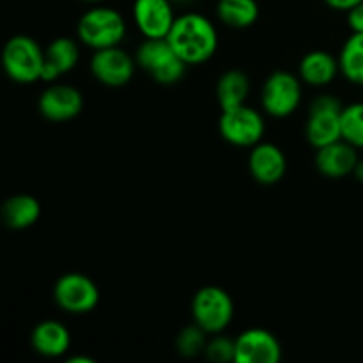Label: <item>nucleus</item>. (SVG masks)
Returning <instances> with one entry per match:
<instances>
[{"mask_svg": "<svg viewBox=\"0 0 363 363\" xmlns=\"http://www.w3.org/2000/svg\"><path fill=\"white\" fill-rule=\"evenodd\" d=\"M167 41L174 52L188 64L197 66L211 59L218 48V34L209 18L199 13H184L176 16Z\"/></svg>", "mask_w": 363, "mask_h": 363, "instance_id": "obj_1", "label": "nucleus"}, {"mask_svg": "<svg viewBox=\"0 0 363 363\" xmlns=\"http://www.w3.org/2000/svg\"><path fill=\"white\" fill-rule=\"evenodd\" d=\"M78 39L92 50L119 46L126 35V21L119 11L98 6L82 14L77 25Z\"/></svg>", "mask_w": 363, "mask_h": 363, "instance_id": "obj_2", "label": "nucleus"}, {"mask_svg": "<svg viewBox=\"0 0 363 363\" xmlns=\"http://www.w3.org/2000/svg\"><path fill=\"white\" fill-rule=\"evenodd\" d=\"M137 66L162 85H174L183 80L188 64L177 55L167 38L145 39L137 50Z\"/></svg>", "mask_w": 363, "mask_h": 363, "instance_id": "obj_3", "label": "nucleus"}, {"mask_svg": "<svg viewBox=\"0 0 363 363\" xmlns=\"http://www.w3.org/2000/svg\"><path fill=\"white\" fill-rule=\"evenodd\" d=\"M45 50L28 35H14L2 50V66L11 80L34 84L41 80Z\"/></svg>", "mask_w": 363, "mask_h": 363, "instance_id": "obj_4", "label": "nucleus"}, {"mask_svg": "<svg viewBox=\"0 0 363 363\" xmlns=\"http://www.w3.org/2000/svg\"><path fill=\"white\" fill-rule=\"evenodd\" d=\"M191 318L208 335H218L234 318L233 298L218 286L202 287L191 300Z\"/></svg>", "mask_w": 363, "mask_h": 363, "instance_id": "obj_5", "label": "nucleus"}, {"mask_svg": "<svg viewBox=\"0 0 363 363\" xmlns=\"http://www.w3.org/2000/svg\"><path fill=\"white\" fill-rule=\"evenodd\" d=\"M342 101L332 94H319L308 106V119L305 124V137L312 147L319 149L340 140V113Z\"/></svg>", "mask_w": 363, "mask_h": 363, "instance_id": "obj_6", "label": "nucleus"}, {"mask_svg": "<svg viewBox=\"0 0 363 363\" xmlns=\"http://www.w3.org/2000/svg\"><path fill=\"white\" fill-rule=\"evenodd\" d=\"M220 135L225 142L236 147H254L262 140L266 131L264 119L255 108L245 105L222 110L218 119Z\"/></svg>", "mask_w": 363, "mask_h": 363, "instance_id": "obj_7", "label": "nucleus"}, {"mask_svg": "<svg viewBox=\"0 0 363 363\" xmlns=\"http://www.w3.org/2000/svg\"><path fill=\"white\" fill-rule=\"evenodd\" d=\"M301 103V80L289 71H275L266 78L261 91V105L272 117H289Z\"/></svg>", "mask_w": 363, "mask_h": 363, "instance_id": "obj_8", "label": "nucleus"}, {"mask_svg": "<svg viewBox=\"0 0 363 363\" xmlns=\"http://www.w3.org/2000/svg\"><path fill=\"white\" fill-rule=\"evenodd\" d=\"M53 298L64 312L87 314L98 307L99 289L84 273H66L55 282Z\"/></svg>", "mask_w": 363, "mask_h": 363, "instance_id": "obj_9", "label": "nucleus"}, {"mask_svg": "<svg viewBox=\"0 0 363 363\" xmlns=\"http://www.w3.org/2000/svg\"><path fill=\"white\" fill-rule=\"evenodd\" d=\"M137 60L119 46L94 50L91 59V73L106 87H124L135 74Z\"/></svg>", "mask_w": 363, "mask_h": 363, "instance_id": "obj_10", "label": "nucleus"}, {"mask_svg": "<svg viewBox=\"0 0 363 363\" xmlns=\"http://www.w3.org/2000/svg\"><path fill=\"white\" fill-rule=\"evenodd\" d=\"M172 4V0H135L133 21L145 39L167 38L176 20Z\"/></svg>", "mask_w": 363, "mask_h": 363, "instance_id": "obj_11", "label": "nucleus"}, {"mask_svg": "<svg viewBox=\"0 0 363 363\" xmlns=\"http://www.w3.org/2000/svg\"><path fill=\"white\" fill-rule=\"evenodd\" d=\"M84 96L77 87L67 84H53L39 98V112L52 123H66L80 116Z\"/></svg>", "mask_w": 363, "mask_h": 363, "instance_id": "obj_12", "label": "nucleus"}, {"mask_svg": "<svg viewBox=\"0 0 363 363\" xmlns=\"http://www.w3.org/2000/svg\"><path fill=\"white\" fill-rule=\"evenodd\" d=\"M282 346L272 332L248 328L236 339V363H279Z\"/></svg>", "mask_w": 363, "mask_h": 363, "instance_id": "obj_13", "label": "nucleus"}, {"mask_svg": "<svg viewBox=\"0 0 363 363\" xmlns=\"http://www.w3.org/2000/svg\"><path fill=\"white\" fill-rule=\"evenodd\" d=\"M248 169L257 183L272 186L286 176V155L277 144L261 140L252 147L250 156H248Z\"/></svg>", "mask_w": 363, "mask_h": 363, "instance_id": "obj_14", "label": "nucleus"}, {"mask_svg": "<svg viewBox=\"0 0 363 363\" xmlns=\"http://www.w3.org/2000/svg\"><path fill=\"white\" fill-rule=\"evenodd\" d=\"M315 167L319 174L330 179H342L351 176L358 163V149L347 144L346 140H337L325 147L315 149Z\"/></svg>", "mask_w": 363, "mask_h": 363, "instance_id": "obj_15", "label": "nucleus"}, {"mask_svg": "<svg viewBox=\"0 0 363 363\" xmlns=\"http://www.w3.org/2000/svg\"><path fill=\"white\" fill-rule=\"evenodd\" d=\"M80 60L78 45L69 38L53 39L45 50V62H43L41 80L53 82L62 74L69 73Z\"/></svg>", "mask_w": 363, "mask_h": 363, "instance_id": "obj_16", "label": "nucleus"}, {"mask_svg": "<svg viewBox=\"0 0 363 363\" xmlns=\"http://www.w3.org/2000/svg\"><path fill=\"white\" fill-rule=\"evenodd\" d=\"M30 342L35 353L43 354L46 358H59L69 350L71 333L62 323L48 319V321H43L35 326L34 332H32Z\"/></svg>", "mask_w": 363, "mask_h": 363, "instance_id": "obj_17", "label": "nucleus"}, {"mask_svg": "<svg viewBox=\"0 0 363 363\" xmlns=\"http://www.w3.org/2000/svg\"><path fill=\"white\" fill-rule=\"evenodd\" d=\"M298 71H300V80L305 84L312 87H326L340 73L339 59L325 50H314L300 60Z\"/></svg>", "mask_w": 363, "mask_h": 363, "instance_id": "obj_18", "label": "nucleus"}, {"mask_svg": "<svg viewBox=\"0 0 363 363\" xmlns=\"http://www.w3.org/2000/svg\"><path fill=\"white\" fill-rule=\"evenodd\" d=\"M39 216H41V204L32 195H13L2 206V220L9 229H28L38 222Z\"/></svg>", "mask_w": 363, "mask_h": 363, "instance_id": "obj_19", "label": "nucleus"}, {"mask_svg": "<svg viewBox=\"0 0 363 363\" xmlns=\"http://www.w3.org/2000/svg\"><path fill=\"white\" fill-rule=\"evenodd\" d=\"M248 92H250V78L240 69L225 71L216 84V99L222 110L245 105Z\"/></svg>", "mask_w": 363, "mask_h": 363, "instance_id": "obj_20", "label": "nucleus"}, {"mask_svg": "<svg viewBox=\"0 0 363 363\" xmlns=\"http://www.w3.org/2000/svg\"><path fill=\"white\" fill-rule=\"evenodd\" d=\"M216 14L230 28H248L257 21V0H218Z\"/></svg>", "mask_w": 363, "mask_h": 363, "instance_id": "obj_21", "label": "nucleus"}, {"mask_svg": "<svg viewBox=\"0 0 363 363\" xmlns=\"http://www.w3.org/2000/svg\"><path fill=\"white\" fill-rule=\"evenodd\" d=\"M340 74L347 82L363 87V34L353 32L339 53Z\"/></svg>", "mask_w": 363, "mask_h": 363, "instance_id": "obj_22", "label": "nucleus"}, {"mask_svg": "<svg viewBox=\"0 0 363 363\" xmlns=\"http://www.w3.org/2000/svg\"><path fill=\"white\" fill-rule=\"evenodd\" d=\"M340 135L347 144L363 149V101L344 105L340 113Z\"/></svg>", "mask_w": 363, "mask_h": 363, "instance_id": "obj_23", "label": "nucleus"}, {"mask_svg": "<svg viewBox=\"0 0 363 363\" xmlns=\"http://www.w3.org/2000/svg\"><path fill=\"white\" fill-rule=\"evenodd\" d=\"M208 333L202 328H199L194 323V326H186L183 332L177 335L176 347L179 351L181 357L184 358H194L197 354L204 353L206 346H208V339H206Z\"/></svg>", "mask_w": 363, "mask_h": 363, "instance_id": "obj_24", "label": "nucleus"}, {"mask_svg": "<svg viewBox=\"0 0 363 363\" xmlns=\"http://www.w3.org/2000/svg\"><path fill=\"white\" fill-rule=\"evenodd\" d=\"M204 354L208 360L216 362V363H225V362H234L236 360V340L229 339V337L216 335L206 346Z\"/></svg>", "mask_w": 363, "mask_h": 363, "instance_id": "obj_25", "label": "nucleus"}, {"mask_svg": "<svg viewBox=\"0 0 363 363\" xmlns=\"http://www.w3.org/2000/svg\"><path fill=\"white\" fill-rule=\"evenodd\" d=\"M347 25L351 32H362L363 34V2L347 11Z\"/></svg>", "mask_w": 363, "mask_h": 363, "instance_id": "obj_26", "label": "nucleus"}, {"mask_svg": "<svg viewBox=\"0 0 363 363\" xmlns=\"http://www.w3.org/2000/svg\"><path fill=\"white\" fill-rule=\"evenodd\" d=\"M325 2L328 4L332 9L344 11V13H347V11L353 9L354 6H358V4L363 2V0H325Z\"/></svg>", "mask_w": 363, "mask_h": 363, "instance_id": "obj_27", "label": "nucleus"}, {"mask_svg": "<svg viewBox=\"0 0 363 363\" xmlns=\"http://www.w3.org/2000/svg\"><path fill=\"white\" fill-rule=\"evenodd\" d=\"M353 176L357 177V181L363 183V160H358L357 167H354V170H353Z\"/></svg>", "mask_w": 363, "mask_h": 363, "instance_id": "obj_28", "label": "nucleus"}, {"mask_svg": "<svg viewBox=\"0 0 363 363\" xmlns=\"http://www.w3.org/2000/svg\"><path fill=\"white\" fill-rule=\"evenodd\" d=\"M67 363H94V360L89 357H69Z\"/></svg>", "mask_w": 363, "mask_h": 363, "instance_id": "obj_29", "label": "nucleus"}, {"mask_svg": "<svg viewBox=\"0 0 363 363\" xmlns=\"http://www.w3.org/2000/svg\"><path fill=\"white\" fill-rule=\"evenodd\" d=\"M84 2H87V4H99V2H103V0H84Z\"/></svg>", "mask_w": 363, "mask_h": 363, "instance_id": "obj_30", "label": "nucleus"}, {"mask_svg": "<svg viewBox=\"0 0 363 363\" xmlns=\"http://www.w3.org/2000/svg\"><path fill=\"white\" fill-rule=\"evenodd\" d=\"M172 2H176V4H186V2H191V0H172Z\"/></svg>", "mask_w": 363, "mask_h": 363, "instance_id": "obj_31", "label": "nucleus"}]
</instances>
